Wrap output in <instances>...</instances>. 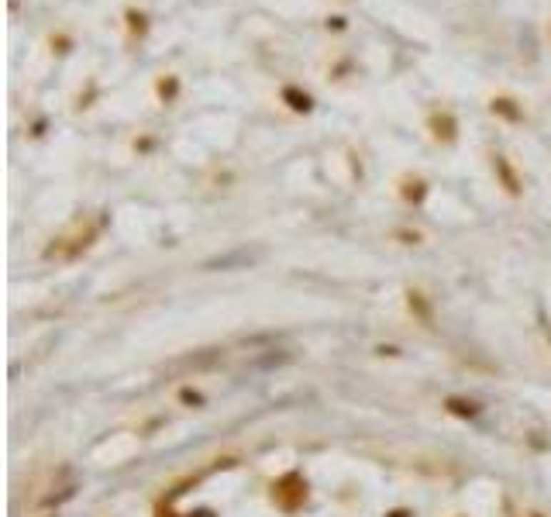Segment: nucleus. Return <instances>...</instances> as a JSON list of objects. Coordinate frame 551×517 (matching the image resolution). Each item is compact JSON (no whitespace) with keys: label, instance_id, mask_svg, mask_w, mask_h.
<instances>
[{"label":"nucleus","instance_id":"7","mask_svg":"<svg viewBox=\"0 0 551 517\" xmlns=\"http://www.w3.org/2000/svg\"><path fill=\"white\" fill-rule=\"evenodd\" d=\"M158 94H162V97H173V94H176V80H169V83L162 80L158 83Z\"/></svg>","mask_w":551,"mask_h":517},{"label":"nucleus","instance_id":"2","mask_svg":"<svg viewBox=\"0 0 551 517\" xmlns=\"http://www.w3.org/2000/svg\"><path fill=\"white\" fill-rule=\"evenodd\" d=\"M492 114H503V118H510V121L524 118V111H520V107H513L510 97H496V100H492Z\"/></svg>","mask_w":551,"mask_h":517},{"label":"nucleus","instance_id":"1","mask_svg":"<svg viewBox=\"0 0 551 517\" xmlns=\"http://www.w3.org/2000/svg\"><path fill=\"white\" fill-rule=\"evenodd\" d=\"M431 128H434V139L455 141V118H452V114H434Z\"/></svg>","mask_w":551,"mask_h":517},{"label":"nucleus","instance_id":"4","mask_svg":"<svg viewBox=\"0 0 551 517\" xmlns=\"http://www.w3.org/2000/svg\"><path fill=\"white\" fill-rule=\"evenodd\" d=\"M496 169H500V173H503V179H507V190H510V194H517V190H520V186H517V179H513L510 166H507V162H503V156H496Z\"/></svg>","mask_w":551,"mask_h":517},{"label":"nucleus","instance_id":"6","mask_svg":"<svg viewBox=\"0 0 551 517\" xmlns=\"http://www.w3.org/2000/svg\"><path fill=\"white\" fill-rule=\"evenodd\" d=\"M128 21H131V31H145V14H138V11H128Z\"/></svg>","mask_w":551,"mask_h":517},{"label":"nucleus","instance_id":"3","mask_svg":"<svg viewBox=\"0 0 551 517\" xmlns=\"http://www.w3.org/2000/svg\"><path fill=\"white\" fill-rule=\"evenodd\" d=\"M283 100H290V107H293V111H310V97H307V94H300V90H293V86H286V90H283Z\"/></svg>","mask_w":551,"mask_h":517},{"label":"nucleus","instance_id":"5","mask_svg":"<svg viewBox=\"0 0 551 517\" xmlns=\"http://www.w3.org/2000/svg\"><path fill=\"white\" fill-rule=\"evenodd\" d=\"M448 407H452L455 414H462V418H472V414H475L472 400H469V403H465V400H448Z\"/></svg>","mask_w":551,"mask_h":517}]
</instances>
